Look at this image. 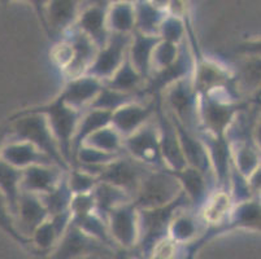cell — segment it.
Here are the masks:
<instances>
[{
    "label": "cell",
    "mask_w": 261,
    "mask_h": 259,
    "mask_svg": "<svg viewBox=\"0 0 261 259\" xmlns=\"http://www.w3.org/2000/svg\"><path fill=\"white\" fill-rule=\"evenodd\" d=\"M0 160L16 168L29 167L33 165H48L54 163L48 156L35 148L33 144L23 140L9 139L0 152Z\"/></svg>",
    "instance_id": "24"
},
{
    "label": "cell",
    "mask_w": 261,
    "mask_h": 259,
    "mask_svg": "<svg viewBox=\"0 0 261 259\" xmlns=\"http://www.w3.org/2000/svg\"><path fill=\"white\" fill-rule=\"evenodd\" d=\"M195 211L190 208L178 210L173 217L169 225L168 235L174 242H187L196 236L199 229V222Z\"/></svg>",
    "instance_id": "34"
},
{
    "label": "cell",
    "mask_w": 261,
    "mask_h": 259,
    "mask_svg": "<svg viewBox=\"0 0 261 259\" xmlns=\"http://www.w3.org/2000/svg\"><path fill=\"white\" fill-rule=\"evenodd\" d=\"M169 117L170 120H172L173 125H174L175 130H177L178 139H179V144H181L182 153H184L186 165L191 166V167H195L198 168L199 171H201V172H203L216 187L215 175H213L212 165H211L207 147H205L204 141L201 140L200 135L187 130L185 126H182L181 123L178 122L174 117H172L170 114Z\"/></svg>",
    "instance_id": "14"
},
{
    "label": "cell",
    "mask_w": 261,
    "mask_h": 259,
    "mask_svg": "<svg viewBox=\"0 0 261 259\" xmlns=\"http://www.w3.org/2000/svg\"><path fill=\"white\" fill-rule=\"evenodd\" d=\"M146 82L147 80L139 74L138 70L132 65V63L126 57L122 65L108 79L104 80L103 84L108 89L125 92V94L137 95L141 99H143L142 91H143L144 85H146Z\"/></svg>",
    "instance_id": "27"
},
{
    "label": "cell",
    "mask_w": 261,
    "mask_h": 259,
    "mask_svg": "<svg viewBox=\"0 0 261 259\" xmlns=\"http://www.w3.org/2000/svg\"><path fill=\"white\" fill-rule=\"evenodd\" d=\"M195 68V56L189 44V39H185L179 44L178 56L169 66L155 71L146 82L142 97H161L168 87L182 79L192 77Z\"/></svg>",
    "instance_id": "7"
},
{
    "label": "cell",
    "mask_w": 261,
    "mask_h": 259,
    "mask_svg": "<svg viewBox=\"0 0 261 259\" xmlns=\"http://www.w3.org/2000/svg\"><path fill=\"white\" fill-rule=\"evenodd\" d=\"M231 151L232 166L244 177L260 167V151L258 144H256L252 137H239L229 140Z\"/></svg>",
    "instance_id": "26"
},
{
    "label": "cell",
    "mask_w": 261,
    "mask_h": 259,
    "mask_svg": "<svg viewBox=\"0 0 261 259\" xmlns=\"http://www.w3.org/2000/svg\"><path fill=\"white\" fill-rule=\"evenodd\" d=\"M190 208L186 196L181 193L168 205L152 209H138L139 237L142 245L155 248L159 242L167 237L173 217L178 210Z\"/></svg>",
    "instance_id": "6"
},
{
    "label": "cell",
    "mask_w": 261,
    "mask_h": 259,
    "mask_svg": "<svg viewBox=\"0 0 261 259\" xmlns=\"http://www.w3.org/2000/svg\"><path fill=\"white\" fill-rule=\"evenodd\" d=\"M130 39L132 34H111L106 46L99 48L95 54L87 74L101 82L108 79L127 57Z\"/></svg>",
    "instance_id": "12"
},
{
    "label": "cell",
    "mask_w": 261,
    "mask_h": 259,
    "mask_svg": "<svg viewBox=\"0 0 261 259\" xmlns=\"http://www.w3.org/2000/svg\"><path fill=\"white\" fill-rule=\"evenodd\" d=\"M192 83L199 95L226 91L236 96V75L225 65L207 57L195 56Z\"/></svg>",
    "instance_id": "9"
},
{
    "label": "cell",
    "mask_w": 261,
    "mask_h": 259,
    "mask_svg": "<svg viewBox=\"0 0 261 259\" xmlns=\"http://www.w3.org/2000/svg\"><path fill=\"white\" fill-rule=\"evenodd\" d=\"M226 222L229 227L260 229V198L234 204Z\"/></svg>",
    "instance_id": "32"
},
{
    "label": "cell",
    "mask_w": 261,
    "mask_h": 259,
    "mask_svg": "<svg viewBox=\"0 0 261 259\" xmlns=\"http://www.w3.org/2000/svg\"><path fill=\"white\" fill-rule=\"evenodd\" d=\"M135 30L142 34L158 35L159 27L167 12L152 4L149 0H135Z\"/></svg>",
    "instance_id": "30"
},
{
    "label": "cell",
    "mask_w": 261,
    "mask_h": 259,
    "mask_svg": "<svg viewBox=\"0 0 261 259\" xmlns=\"http://www.w3.org/2000/svg\"><path fill=\"white\" fill-rule=\"evenodd\" d=\"M178 51H179V46L160 40L156 44L152 53V73L169 66L177 59Z\"/></svg>",
    "instance_id": "42"
},
{
    "label": "cell",
    "mask_w": 261,
    "mask_h": 259,
    "mask_svg": "<svg viewBox=\"0 0 261 259\" xmlns=\"http://www.w3.org/2000/svg\"><path fill=\"white\" fill-rule=\"evenodd\" d=\"M148 168L151 167H147L143 163L135 161L125 152H122L116 160L104 166L98 178L100 182L115 185L134 198L142 178Z\"/></svg>",
    "instance_id": "10"
},
{
    "label": "cell",
    "mask_w": 261,
    "mask_h": 259,
    "mask_svg": "<svg viewBox=\"0 0 261 259\" xmlns=\"http://www.w3.org/2000/svg\"><path fill=\"white\" fill-rule=\"evenodd\" d=\"M61 38H65L73 49L72 60L61 70L64 77L66 78V80H69L87 74V70L98 52V47L95 46L89 37H86L74 26L69 28Z\"/></svg>",
    "instance_id": "15"
},
{
    "label": "cell",
    "mask_w": 261,
    "mask_h": 259,
    "mask_svg": "<svg viewBox=\"0 0 261 259\" xmlns=\"http://www.w3.org/2000/svg\"><path fill=\"white\" fill-rule=\"evenodd\" d=\"M122 2H129V3H134L135 0H84V4H96V6H104L108 7L111 4L122 3Z\"/></svg>",
    "instance_id": "48"
},
{
    "label": "cell",
    "mask_w": 261,
    "mask_h": 259,
    "mask_svg": "<svg viewBox=\"0 0 261 259\" xmlns=\"http://www.w3.org/2000/svg\"><path fill=\"white\" fill-rule=\"evenodd\" d=\"M48 211L38 194L21 191L15 214V222L17 229L23 237L30 236L35 228L48 219Z\"/></svg>",
    "instance_id": "21"
},
{
    "label": "cell",
    "mask_w": 261,
    "mask_h": 259,
    "mask_svg": "<svg viewBox=\"0 0 261 259\" xmlns=\"http://www.w3.org/2000/svg\"><path fill=\"white\" fill-rule=\"evenodd\" d=\"M84 0H48L46 7L47 35L58 42L69 28L74 26L82 9Z\"/></svg>",
    "instance_id": "17"
},
{
    "label": "cell",
    "mask_w": 261,
    "mask_h": 259,
    "mask_svg": "<svg viewBox=\"0 0 261 259\" xmlns=\"http://www.w3.org/2000/svg\"><path fill=\"white\" fill-rule=\"evenodd\" d=\"M123 152L151 168H165L161 158L155 117L129 136L123 137Z\"/></svg>",
    "instance_id": "8"
},
{
    "label": "cell",
    "mask_w": 261,
    "mask_h": 259,
    "mask_svg": "<svg viewBox=\"0 0 261 259\" xmlns=\"http://www.w3.org/2000/svg\"><path fill=\"white\" fill-rule=\"evenodd\" d=\"M21 177H22V170L13 167L0 160V192L6 197L13 217L21 194Z\"/></svg>",
    "instance_id": "33"
},
{
    "label": "cell",
    "mask_w": 261,
    "mask_h": 259,
    "mask_svg": "<svg viewBox=\"0 0 261 259\" xmlns=\"http://www.w3.org/2000/svg\"><path fill=\"white\" fill-rule=\"evenodd\" d=\"M91 194L94 198L95 213L99 214L106 220L111 211L123 204L133 201L132 196L125 191L106 182H100V180L94 187Z\"/></svg>",
    "instance_id": "28"
},
{
    "label": "cell",
    "mask_w": 261,
    "mask_h": 259,
    "mask_svg": "<svg viewBox=\"0 0 261 259\" xmlns=\"http://www.w3.org/2000/svg\"><path fill=\"white\" fill-rule=\"evenodd\" d=\"M232 205L234 203H232L229 192L224 191V189H215L210 194L200 211L203 213L204 219L208 222L221 223L222 220L227 219Z\"/></svg>",
    "instance_id": "35"
},
{
    "label": "cell",
    "mask_w": 261,
    "mask_h": 259,
    "mask_svg": "<svg viewBox=\"0 0 261 259\" xmlns=\"http://www.w3.org/2000/svg\"><path fill=\"white\" fill-rule=\"evenodd\" d=\"M66 182L73 194L91 193L99 182V178L78 167H70L66 172Z\"/></svg>",
    "instance_id": "40"
},
{
    "label": "cell",
    "mask_w": 261,
    "mask_h": 259,
    "mask_svg": "<svg viewBox=\"0 0 261 259\" xmlns=\"http://www.w3.org/2000/svg\"><path fill=\"white\" fill-rule=\"evenodd\" d=\"M246 106L248 105L226 91L199 95L200 131L215 136H226L231 123Z\"/></svg>",
    "instance_id": "2"
},
{
    "label": "cell",
    "mask_w": 261,
    "mask_h": 259,
    "mask_svg": "<svg viewBox=\"0 0 261 259\" xmlns=\"http://www.w3.org/2000/svg\"><path fill=\"white\" fill-rule=\"evenodd\" d=\"M159 42L160 38L158 35L142 34L137 30L132 33L127 59L146 80L152 74V53Z\"/></svg>",
    "instance_id": "25"
},
{
    "label": "cell",
    "mask_w": 261,
    "mask_h": 259,
    "mask_svg": "<svg viewBox=\"0 0 261 259\" xmlns=\"http://www.w3.org/2000/svg\"><path fill=\"white\" fill-rule=\"evenodd\" d=\"M28 109L35 111V113L43 114L46 117L52 134L58 141L61 154L68 162V165L72 167V141L80 118L82 116V111L75 110V109L70 108L69 105H66L59 95L48 103Z\"/></svg>",
    "instance_id": "3"
},
{
    "label": "cell",
    "mask_w": 261,
    "mask_h": 259,
    "mask_svg": "<svg viewBox=\"0 0 261 259\" xmlns=\"http://www.w3.org/2000/svg\"><path fill=\"white\" fill-rule=\"evenodd\" d=\"M63 232L58 228V225L55 224L54 220L48 217V219L44 220L39 227L34 229L30 236H32L33 241L35 245L40 249H48L54 245L56 240L61 237Z\"/></svg>",
    "instance_id": "41"
},
{
    "label": "cell",
    "mask_w": 261,
    "mask_h": 259,
    "mask_svg": "<svg viewBox=\"0 0 261 259\" xmlns=\"http://www.w3.org/2000/svg\"><path fill=\"white\" fill-rule=\"evenodd\" d=\"M165 12L168 16L186 20L187 14H189V3H187V0H169Z\"/></svg>",
    "instance_id": "46"
},
{
    "label": "cell",
    "mask_w": 261,
    "mask_h": 259,
    "mask_svg": "<svg viewBox=\"0 0 261 259\" xmlns=\"http://www.w3.org/2000/svg\"><path fill=\"white\" fill-rule=\"evenodd\" d=\"M74 27L89 37L98 49L104 47L111 37V32L107 26V7L96 4H86L82 7Z\"/></svg>",
    "instance_id": "23"
},
{
    "label": "cell",
    "mask_w": 261,
    "mask_h": 259,
    "mask_svg": "<svg viewBox=\"0 0 261 259\" xmlns=\"http://www.w3.org/2000/svg\"><path fill=\"white\" fill-rule=\"evenodd\" d=\"M44 208L48 211V215L63 213V211L70 210V203H72L73 193L70 191L68 182H66V174L64 179L55 187L52 191L39 196Z\"/></svg>",
    "instance_id": "37"
},
{
    "label": "cell",
    "mask_w": 261,
    "mask_h": 259,
    "mask_svg": "<svg viewBox=\"0 0 261 259\" xmlns=\"http://www.w3.org/2000/svg\"><path fill=\"white\" fill-rule=\"evenodd\" d=\"M66 172L68 171L55 163L29 166L22 170L21 191L42 196L52 191L64 179Z\"/></svg>",
    "instance_id": "20"
},
{
    "label": "cell",
    "mask_w": 261,
    "mask_h": 259,
    "mask_svg": "<svg viewBox=\"0 0 261 259\" xmlns=\"http://www.w3.org/2000/svg\"><path fill=\"white\" fill-rule=\"evenodd\" d=\"M134 100H142L141 97L137 95L132 94H125V92L116 91V90L108 89L103 84V89L100 90L96 97L91 101L86 109H99V110L109 111L113 113L116 109L121 108L125 104L134 101Z\"/></svg>",
    "instance_id": "38"
},
{
    "label": "cell",
    "mask_w": 261,
    "mask_h": 259,
    "mask_svg": "<svg viewBox=\"0 0 261 259\" xmlns=\"http://www.w3.org/2000/svg\"><path fill=\"white\" fill-rule=\"evenodd\" d=\"M260 175L261 172L260 167H258L247 177V182H248V185H250L251 192H252L253 197H256V198H260Z\"/></svg>",
    "instance_id": "47"
},
{
    "label": "cell",
    "mask_w": 261,
    "mask_h": 259,
    "mask_svg": "<svg viewBox=\"0 0 261 259\" xmlns=\"http://www.w3.org/2000/svg\"><path fill=\"white\" fill-rule=\"evenodd\" d=\"M199 135L207 147L213 175H215L216 189L227 191L230 167L232 163L229 140L226 136H215L204 131L199 132Z\"/></svg>",
    "instance_id": "19"
},
{
    "label": "cell",
    "mask_w": 261,
    "mask_h": 259,
    "mask_svg": "<svg viewBox=\"0 0 261 259\" xmlns=\"http://www.w3.org/2000/svg\"><path fill=\"white\" fill-rule=\"evenodd\" d=\"M111 117H112V113L99 110V109H86V110L82 111L77 130H75V134L73 136L72 153L74 154L78 147L82 146L90 135H92L100 128L106 127V126L111 125Z\"/></svg>",
    "instance_id": "29"
},
{
    "label": "cell",
    "mask_w": 261,
    "mask_h": 259,
    "mask_svg": "<svg viewBox=\"0 0 261 259\" xmlns=\"http://www.w3.org/2000/svg\"><path fill=\"white\" fill-rule=\"evenodd\" d=\"M159 99L160 97H151L147 103H143L142 100H134L125 104L113 111L111 125L123 137L129 136L155 117Z\"/></svg>",
    "instance_id": "13"
},
{
    "label": "cell",
    "mask_w": 261,
    "mask_h": 259,
    "mask_svg": "<svg viewBox=\"0 0 261 259\" xmlns=\"http://www.w3.org/2000/svg\"><path fill=\"white\" fill-rule=\"evenodd\" d=\"M158 37L164 42H169L179 46L187 38L186 20L173 17V16H168L167 14V17L164 18L160 27H159Z\"/></svg>",
    "instance_id": "39"
},
{
    "label": "cell",
    "mask_w": 261,
    "mask_h": 259,
    "mask_svg": "<svg viewBox=\"0 0 261 259\" xmlns=\"http://www.w3.org/2000/svg\"><path fill=\"white\" fill-rule=\"evenodd\" d=\"M107 26L111 34H132L135 30L134 3L122 2L107 7Z\"/></svg>",
    "instance_id": "31"
},
{
    "label": "cell",
    "mask_w": 261,
    "mask_h": 259,
    "mask_svg": "<svg viewBox=\"0 0 261 259\" xmlns=\"http://www.w3.org/2000/svg\"><path fill=\"white\" fill-rule=\"evenodd\" d=\"M103 89V82L98 78L85 74L74 79L66 80L64 89L59 94L66 105L75 110L84 111L91 104L92 100Z\"/></svg>",
    "instance_id": "22"
},
{
    "label": "cell",
    "mask_w": 261,
    "mask_h": 259,
    "mask_svg": "<svg viewBox=\"0 0 261 259\" xmlns=\"http://www.w3.org/2000/svg\"><path fill=\"white\" fill-rule=\"evenodd\" d=\"M164 109L190 131L200 132L199 120V94L196 92L192 77L182 79L168 87L161 94Z\"/></svg>",
    "instance_id": "4"
},
{
    "label": "cell",
    "mask_w": 261,
    "mask_h": 259,
    "mask_svg": "<svg viewBox=\"0 0 261 259\" xmlns=\"http://www.w3.org/2000/svg\"><path fill=\"white\" fill-rule=\"evenodd\" d=\"M173 174L181 185L182 193L186 196L190 209L195 213L200 211L210 194L216 189L215 184L201 171L191 166H185L182 170Z\"/></svg>",
    "instance_id": "18"
},
{
    "label": "cell",
    "mask_w": 261,
    "mask_h": 259,
    "mask_svg": "<svg viewBox=\"0 0 261 259\" xmlns=\"http://www.w3.org/2000/svg\"><path fill=\"white\" fill-rule=\"evenodd\" d=\"M109 235L122 246H133L138 241V208L133 201L118 206L107 217Z\"/></svg>",
    "instance_id": "16"
},
{
    "label": "cell",
    "mask_w": 261,
    "mask_h": 259,
    "mask_svg": "<svg viewBox=\"0 0 261 259\" xmlns=\"http://www.w3.org/2000/svg\"><path fill=\"white\" fill-rule=\"evenodd\" d=\"M7 125L9 139L30 142L35 148L48 156L55 165L60 166L65 171L70 170V166L61 154L58 141L55 139L43 114L23 109L12 114L7 121Z\"/></svg>",
    "instance_id": "1"
},
{
    "label": "cell",
    "mask_w": 261,
    "mask_h": 259,
    "mask_svg": "<svg viewBox=\"0 0 261 259\" xmlns=\"http://www.w3.org/2000/svg\"><path fill=\"white\" fill-rule=\"evenodd\" d=\"M72 57L73 49L65 38H60L58 42H55L54 48L51 49V59L55 65L58 66L60 70H63L70 63Z\"/></svg>",
    "instance_id": "44"
},
{
    "label": "cell",
    "mask_w": 261,
    "mask_h": 259,
    "mask_svg": "<svg viewBox=\"0 0 261 259\" xmlns=\"http://www.w3.org/2000/svg\"><path fill=\"white\" fill-rule=\"evenodd\" d=\"M0 229L20 244H25L28 241V239L23 237L17 229L15 217H13L11 208H9L6 197L2 192H0Z\"/></svg>",
    "instance_id": "43"
},
{
    "label": "cell",
    "mask_w": 261,
    "mask_h": 259,
    "mask_svg": "<svg viewBox=\"0 0 261 259\" xmlns=\"http://www.w3.org/2000/svg\"><path fill=\"white\" fill-rule=\"evenodd\" d=\"M84 144L107 153L120 154L123 152V136L112 125L106 126L90 135Z\"/></svg>",
    "instance_id": "36"
},
{
    "label": "cell",
    "mask_w": 261,
    "mask_h": 259,
    "mask_svg": "<svg viewBox=\"0 0 261 259\" xmlns=\"http://www.w3.org/2000/svg\"><path fill=\"white\" fill-rule=\"evenodd\" d=\"M11 2H28V3L32 4L33 9L37 13V17L39 20L40 26L43 27V30L47 34V23H46V7L48 0H0L2 4H8Z\"/></svg>",
    "instance_id": "45"
},
{
    "label": "cell",
    "mask_w": 261,
    "mask_h": 259,
    "mask_svg": "<svg viewBox=\"0 0 261 259\" xmlns=\"http://www.w3.org/2000/svg\"><path fill=\"white\" fill-rule=\"evenodd\" d=\"M155 120L156 125H158L159 144H160V153L164 166L172 172L182 170L185 166H187L186 161H185L184 153H182L177 130L170 120L169 114L165 111L163 104H161V97L159 99L158 105H156Z\"/></svg>",
    "instance_id": "11"
},
{
    "label": "cell",
    "mask_w": 261,
    "mask_h": 259,
    "mask_svg": "<svg viewBox=\"0 0 261 259\" xmlns=\"http://www.w3.org/2000/svg\"><path fill=\"white\" fill-rule=\"evenodd\" d=\"M9 140V131H8V125L7 122L0 123V152L3 149L4 144Z\"/></svg>",
    "instance_id": "49"
},
{
    "label": "cell",
    "mask_w": 261,
    "mask_h": 259,
    "mask_svg": "<svg viewBox=\"0 0 261 259\" xmlns=\"http://www.w3.org/2000/svg\"><path fill=\"white\" fill-rule=\"evenodd\" d=\"M181 193V185L172 171L148 168L142 178L133 203L138 209L159 208L174 201Z\"/></svg>",
    "instance_id": "5"
}]
</instances>
